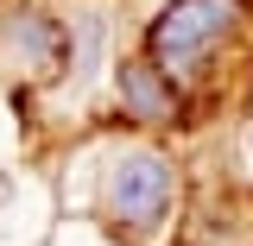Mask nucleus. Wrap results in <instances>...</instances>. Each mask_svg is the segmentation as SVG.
Returning <instances> with one entry per match:
<instances>
[{
    "instance_id": "obj_1",
    "label": "nucleus",
    "mask_w": 253,
    "mask_h": 246,
    "mask_svg": "<svg viewBox=\"0 0 253 246\" xmlns=\"http://www.w3.org/2000/svg\"><path fill=\"white\" fill-rule=\"evenodd\" d=\"M177 209V164L165 145L152 139H121L101 152V171H95V215L108 221L121 246L152 240L158 227Z\"/></svg>"
},
{
    "instance_id": "obj_2",
    "label": "nucleus",
    "mask_w": 253,
    "mask_h": 246,
    "mask_svg": "<svg viewBox=\"0 0 253 246\" xmlns=\"http://www.w3.org/2000/svg\"><path fill=\"white\" fill-rule=\"evenodd\" d=\"M253 26V0H165L146 32H139V51L196 95V82L209 76V63L228 51V38H241Z\"/></svg>"
},
{
    "instance_id": "obj_3",
    "label": "nucleus",
    "mask_w": 253,
    "mask_h": 246,
    "mask_svg": "<svg viewBox=\"0 0 253 246\" xmlns=\"http://www.w3.org/2000/svg\"><path fill=\"white\" fill-rule=\"evenodd\" d=\"M0 70L19 76L26 89H57L70 70V19L44 13V6L0 13Z\"/></svg>"
},
{
    "instance_id": "obj_4",
    "label": "nucleus",
    "mask_w": 253,
    "mask_h": 246,
    "mask_svg": "<svg viewBox=\"0 0 253 246\" xmlns=\"http://www.w3.org/2000/svg\"><path fill=\"white\" fill-rule=\"evenodd\" d=\"M108 76H114V101L133 126H184L196 114V95L184 82H171L146 51H121L108 63Z\"/></svg>"
},
{
    "instance_id": "obj_5",
    "label": "nucleus",
    "mask_w": 253,
    "mask_h": 246,
    "mask_svg": "<svg viewBox=\"0 0 253 246\" xmlns=\"http://www.w3.org/2000/svg\"><path fill=\"white\" fill-rule=\"evenodd\" d=\"M101 57H108V13L83 6V13L70 19V70H63V89L89 95V82H95V70H101Z\"/></svg>"
}]
</instances>
